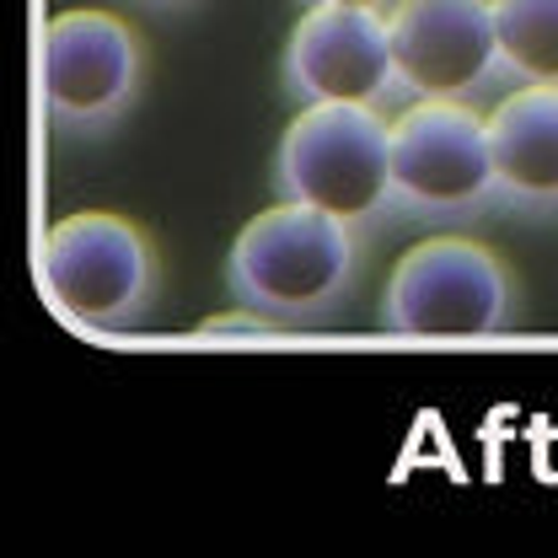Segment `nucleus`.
Masks as SVG:
<instances>
[{"label":"nucleus","mask_w":558,"mask_h":558,"mask_svg":"<svg viewBox=\"0 0 558 558\" xmlns=\"http://www.w3.org/2000/svg\"><path fill=\"white\" fill-rule=\"evenodd\" d=\"M354 279H360V236L344 220L295 199H279L264 215H253L226 253L231 301L264 317L269 328L328 323L349 301Z\"/></svg>","instance_id":"obj_1"},{"label":"nucleus","mask_w":558,"mask_h":558,"mask_svg":"<svg viewBox=\"0 0 558 558\" xmlns=\"http://www.w3.org/2000/svg\"><path fill=\"white\" fill-rule=\"evenodd\" d=\"M387 199L392 220L462 226L499 209L478 102L409 97L387 119Z\"/></svg>","instance_id":"obj_2"},{"label":"nucleus","mask_w":558,"mask_h":558,"mask_svg":"<svg viewBox=\"0 0 558 558\" xmlns=\"http://www.w3.org/2000/svg\"><path fill=\"white\" fill-rule=\"evenodd\" d=\"M275 194L312 205L365 242L392 220L387 199V113L349 102H306L275 150Z\"/></svg>","instance_id":"obj_3"},{"label":"nucleus","mask_w":558,"mask_h":558,"mask_svg":"<svg viewBox=\"0 0 558 558\" xmlns=\"http://www.w3.org/2000/svg\"><path fill=\"white\" fill-rule=\"evenodd\" d=\"M510 323L515 279L473 236H424L387 275L381 328L392 339H499Z\"/></svg>","instance_id":"obj_4"},{"label":"nucleus","mask_w":558,"mask_h":558,"mask_svg":"<svg viewBox=\"0 0 558 558\" xmlns=\"http://www.w3.org/2000/svg\"><path fill=\"white\" fill-rule=\"evenodd\" d=\"M156 247L113 209H75L44 236V284L54 312L86 333H130L156 301Z\"/></svg>","instance_id":"obj_5"},{"label":"nucleus","mask_w":558,"mask_h":558,"mask_svg":"<svg viewBox=\"0 0 558 558\" xmlns=\"http://www.w3.org/2000/svg\"><path fill=\"white\" fill-rule=\"evenodd\" d=\"M145 49L113 11H60L44 33V102L70 135L113 130L140 97Z\"/></svg>","instance_id":"obj_6"},{"label":"nucleus","mask_w":558,"mask_h":558,"mask_svg":"<svg viewBox=\"0 0 558 558\" xmlns=\"http://www.w3.org/2000/svg\"><path fill=\"white\" fill-rule=\"evenodd\" d=\"M279 81L295 108L306 102H349L392 113L403 108V86L392 70L387 11L360 5H306L284 38Z\"/></svg>","instance_id":"obj_7"},{"label":"nucleus","mask_w":558,"mask_h":558,"mask_svg":"<svg viewBox=\"0 0 558 558\" xmlns=\"http://www.w3.org/2000/svg\"><path fill=\"white\" fill-rule=\"evenodd\" d=\"M392 70L409 97L484 102L505 86L488 0H392L387 5Z\"/></svg>","instance_id":"obj_8"},{"label":"nucleus","mask_w":558,"mask_h":558,"mask_svg":"<svg viewBox=\"0 0 558 558\" xmlns=\"http://www.w3.org/2000/svg\"><path fill=\"white\" fill-rule=\"evenodd\" d=\"M499 209L558 220V86H515L484 113Z\"/></svg>","instance_id":"obj_9"},{"label":"nucleus","mask_w":558,"mask_h":558,"mask_svg":"<svg viewBox=\"0 0 558 558\" xmlns=\"http://www.w3.org/2000/svg\"><path fill=\"white\" fill-rule=\"evenodd\" d=\"M510 86H558V0H488Z\"/></svg>","instance_id":"obj_10"},{"label":"nucleus","mask_w":558,"mask_h":558,"mask_svg":"<svg viewBox=\"0 0 558 558\" xmlns=\"http://www.w3.org/2000/svg\"><path fill=\"white\" fill-rule=\"evenodd\" d=\"M306 5H360V11H387L392 0H306Z\"/></svg>","instance_id":"obj_11"},{"label":"nucleus","mask_w":558,"mask_h":558,"mask_svg":"<svg viewBox=\"0 0 558 558\" xmlns=\"http://www.w3.org/2000/svg\"><path fill=\"white\" fill-rule=\"evenodd\" d=\"M145 5H189V0H145Z\"/></svg>","instance_id":"obj_12"}]
</instances>
